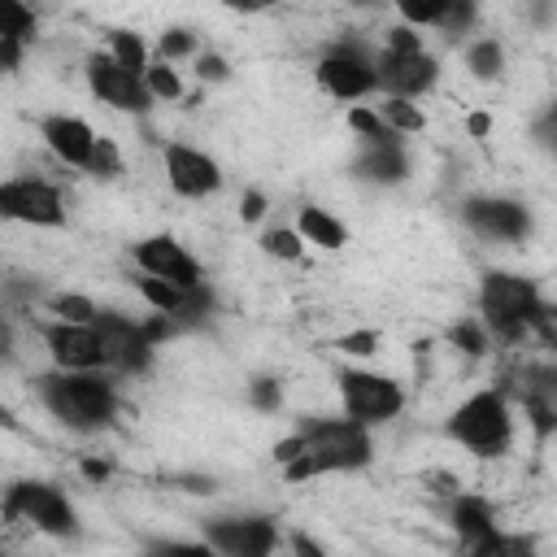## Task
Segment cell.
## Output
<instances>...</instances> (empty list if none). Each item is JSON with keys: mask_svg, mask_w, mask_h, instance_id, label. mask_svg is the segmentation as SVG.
Segmentation results:
<instances>
[{"mask_svg": "<svg viewBox=\"0 0 557 557\" xmlns=\"http://www.w3.org/2000/svg\"><path fill=\"white\" fill-rule=\"evenodd\" d=\"M35 396L39 405L70 431L91 435V431H109L117 418V392L113 383L96 374H70V370H48L35 379Z\"/></svg>", "mask_w": 557, "mask_h": 557, "instance_id": "1", "label": "cell"}, {"mask_svg": "<svg viewBox=\"0 0 557 557\" xmlns=\"http://www.w3.org/2000/svg\"><path fill=\"white\" fill-rule=\"evenodd\" d=\"M444 431H448V440L461 444L470 457H483V461L505 457L509 444H513V409H509L505 387H483V392L466 396V400L448 413Z\"/></svg>", "mask_w": 557, "mask_h": 557, "instance_id": "2", "label": "cell"}, {"mask_svg": "<svg viewBox=\"0 0 557 557\" xmlns=\"http://www.w3.org/2000/svg\"><path fill=\"white\" fill-rule=\"evenodd\" d=\"M540 300L544 296H540L535 278H527V274L483 270V278H479V322L500 344H518L531 331V318H535Z\"/></svg>", "mask_w": 557, "mask_h": 557, "instance_id": "3", "label": "cell"}, {"mask_svg": "<svg viewBox=\"0 0 557 557\" xmlns=\"http://www.w3.org/2000/svg\"><path fill=\"white\" fill-rule=\"evenodd\" d=\"M305 448L318 457L322 474H344V470H361L374 457V440L370 426L352 422V418H300L296 422Z\"/></svg>", "mask_w": 557, "mask_h": 557, "instance_id": "4", "label": "cell"}, {"mask_svg": "<svg viewBox=\"0 0 557 557\" xmlns=\"http://www.w3.org/2000/svg\"><path fill=\"white\" fill-rule=\"evenodd\" d=\"M313 78L326 96L335 100H361L370 91H379V65H374V52L361 44V39H335L322 48L318 65H313Z\"/></svg>", "mask_w": 557, "mask_h": 557, "instance_id": "5", "label": "cell"}, {"mask_svg": "<svg viewBox=\"0 0 557 557\" xmlns=\"http://www.w3.org/2000/svg\"><path fill=\"white\" fill-rule=\"evenodd\" d=\"M4 518L9 522H30L35 531L44 535H57V540H74L78 535V513L70 505V496L52 483H39V479H26V483H13L4 492Z\"/></svg>", "mask_w": 557, "mask_h": 557, "instance_id": "6", "label": "cell"}, {"mask_svg": "<svg viewBox=\"0 0 557 557\" xmlns=\"http://www.w3.org/2000/svg\"><path fill=\"white\" fill-rule=\"evenodd\" d=\"M339 383V400H344V418L361 422V426H383L392 418H400L405 409V387L387 374H374V370H357V366H344L335 374Z\"/></svg>", "mask_w": 557, "mask_h": 557, "instance_id": "7", "label": "cell"}, {"mask_svg": "<svg viewBox=\"0 0 557 557\" xmlns=\"http://www.w3.org/2000/svg\"><path fill=\"white\" fill-rule=\"evenodd\" d=\"M200 535L218 557H278V522L270 513L205 518Z\"/></svg>", "mask_w": 557, "mask_h": 557, "instance_id": "8", "label": "cell"}, {"mask_svg": "<svg viewBox=\"0 0 557 557\" xmlns=\"http://www.w3.org/2000/svg\"><path fill=\"white\" fill-rule=\"evenodd\" d=\"M457 218L479 239H496V244H522L531 235V209L509 196H466L457 205Z\"/></svg>", "mask_w": 557, "mask_h": 557, "instance_id": "9", "label": "cell"}, {"mask_svg": "<svg viewBox=\"0 0 557 557\" xmlns=\"http://www.w3.org/2000/svg\"><path fill=\"white\" fill-rule=\"evenodd\" d=\"M100 331V344H104V366L117 370V374H148L152 370V344L144 335V326L117 309H100V318L91 322Z\"/></svg>", "mask_w": 557, "mask_h": 557, "instance_id": "10", "label": "cell"}, {"mask_svg": "<svg viewBox=\"0 0 557 557\" xmlns=\"http://www.w3.org/2000/svg\"><path fill=\"white\" fill-rule=\"evenodd\" d=\"M39 339L52 357L57 370H70V374H96V370H109L104 366V344H100V331L96 326H78V322H44L39 326Z\"/></svg>", "mask_w": 557, "mask_h": 557, "instance_id": "11", "label": "cell"}, {"mask_svg": "<svg viewBox=\"0 0 557 557\" xmlns=\"http://www.w3.org/2000/svg\"><path fill=\"white\" fill-rule=\"evenodd\" d=\"M87 87H91V96L100 104L122 109V113H148V104H152V91H148L144 74H131L109 52H91L87 57Z\"/></svg>", "mask_w": 557, "mask_h": 557, "instance_id": "12", "label": "cell"}, {"mask_svg": "<svg viewBox=\"0 0 557 557\" xmlns=\"http://www.w3.org/2000/svg\"><path fill=\"white\" fill-rule=\"evenodd\" d=\"M0 213L26 226H65V200L44 178H9L0 187Z\"/></svg>", "mask_w": 557, "mask_h": 557, "instance_id": "13", "label": "cell"}, {"mask_svg": "<svg viewBox=\"0 0 557 557\" xmlns=\"http://www.w3.org/2000/svg\"><path fill=\"white\" fill-rule=\"evenodd\" d=\"M379 87L392 100H418L440 83V61L431 52H374Z\"/></svg>", "mask_w": 557, "mask_h": 557, "instance_id": "14", "label": "cell"}, {"mask_svg": "<svg viewBox=\"0 0 557 557\" xmlns=\"http://www.w3.org/2000/svg\"><path fill=\"white\" fill-rule=\"evenodd\" d=\"M131 261H135L144 274L165 278V283H178V287H200V283H205L200 261H196L174 235H148V239L131 244Z\"/></svg>", "mask_w": 557, "mask_h": 557, "instance_id": "15", "label": "cell"}, {"mask_svg": "<svg viewBox=\"0 0 557 557\" xmlns=\"http://www.w3.org/2000/svg\"><path fill=\"white\" fill-rule=\"evenodd\" d=\"M165 178L178 196L187 200H200V196H213L222 187V165L200 152V148H187V144H165Z\"/></svg>", "mask_w": 557, "mask_h": 557, "instance_id": "16", "label": "cell"}, {"mask_svg": "<svg viewBox=\"0 0 557 557\" xmlns=\"http://www.w3.org/2000/svg\"><path fill=\"white\" fill-rule=\"evenodd\" d=\"M39 139H44V144L52 148V157H61L65 165L87 170L100 135H96L83 117H74V113H48V117H39Z\"/></svg>", "mask_w": 557, "mask_h": 557, "instance_id": "17", "label": "cell"}, {"mask_svg": "<svg viewBox=\"0 0 557 557\" xmlns=\"http://www.w3.org/2000/svg\"><path fill=\"white\" fill-rule=\"evenodd\" d=\"M448 527L461 540V548H470V544L487 540L492 531H500L496 527V505L487 496H479V492H457L448 500Z\"/></svg>", "mask_w": 557, "mask_h": 557, "instance_id": "18", "label": "cell"}, {"mask_svg": "<svg viewBox=\"0 0 557 557\" xmlns=\"http://www.w3.org/2000/svg\"><path fill=\"white\" fill-rule=\"evenodd\" d=\"M357 178L366 183H405L409 178V152L400 144H361V157H357Z\"/></svg>", "mask_w": 557, "mask_h": 557, "instance_id": "19", "label": "cell"}, {"mask_svg": "<svg viewBox=\"0 0 557 557\" xmlns=\"http://www.w3.org/2000/svg\"><path fill=\"white\" fill-rule=\"evenodd\" d=\"M296 231H300L305 244L326 248V252H335V248L348 244V226H344L335 213H326L322 205H305V209L296 213Z\"/></svg>", "mask_w": 557, "mask_h": 557, "instance_id": "20", "label": "cell"}, {"mask_svg": "<svg viewBox=\"0 0 557 557\" xmlns=\"http://www.w3.org/2000/svg\"><path fill=\"white\" fill-rule=\"evenodd\" d=\"M461 557H540L535 531H492L487 540L461 548Z\"/></svg>", "mask_w": 557, "mask_h": 557, "instance_id": "21", "label": "cell"}, {"mask_svg": "<svg viewBox=\"0 0 557 557\" xmlns=\"http://www.w3.org/2000/svg\"><path fill=\"white\" fill-rule=\"evenodd\" d=\"M466 70L474 74V78H500L505 74V48H500V39H492V35H483V39H474V44H466Z\"/></svg>", "mask_w": 557, "mask_h": 557, "instance_id": "22", "label": "cell"}, {"mask_svg": "<svg viewBox=\"0 0 557 557\" xmlns=\"http://www.w3.org/2000/svg\"><path fill=\"white\" fill-rule=\"evenodd\" d=\"M109 57L117 65H126L131 74H144L152 61H148V44L135 35V30H109Z\"/></svg>", "mask_w": 557, "mask_h": 557, "instance_id": "23", "label": "cell"}, {"mask_svg": "<svg viewBox=\"0 0 557 557\" xmlns=\"http://www.w3.org/2000/svg\"><path fill=\"white\" fill-rule=\"evenodd\" d=\"M35 9H26L22 0H4L0 4V39H17V44H30L35 39Z\"/></svg>", "mask_w": 557, "mask_h": 557, "instance_id": "24", "label": "cell"}, {"mask_svg": "<svg viewBox=\"0 0 557 557\" xmlns=\"http://www.w3.org/2000/svg\"><path fill=\"white\" fill-rule=\"evenodd\" d=\"M379 117L396 131V135H418V131H426V117H422V109L413 104V100H383L379 104Z\"/></svg>", "mask_w": 557, "mask_h": 557, "instance_id": "25", "label": "cell"}, {"mask_svg": "<svg viewBox=\"0 0 557 557\" xmlns=\"http://www.w3.org/2000/svg\"><path fill=\"white\" fill-rule=\"evenodd\" d=\"M348 126L361 135V144H400V135H396L374 109H366V104H352V109H348Z\"/></svg>", "mask_w": 557, "mask_h": 557, "instance_id": "26", "label": "cell"}, {"mask_svg": "<svg viewBox=\"0 0 557 557\" xmlns=\"http://www.w3.org/2000/svg\"><path fill=\"white\" fill-rule=\"evenodd\" d=\"M48 309H52L61 322H78V326H91V322L100 318V305H96L91 296H83V292H61V296L48 300Z\"/></svg>", "mask_w": 557, "mask_h": 557, "instance_id": "27", "label": "cell"}, {"mask_svg": "<svg viewBox=\"0 0 557 557\" xmlns=\"http://www.w3.org/2000/svg\"><path fill=\"white\" fill-rule=\"evenodd\" d=\"M448 344H453V348H461L466 357H487L492 335H487V326H483L479 318H461V322H453V326H448Z\"/></svg>", "mask_w": 557, "mask_h": 557, "instance_id": "28", "label": "cell"}, {"mask_svg": "<svg viewBox=\"0 0 557 557\" xmlns=\"http://www.w3.org/2000/svg\"><path fill=\"white\" fill-rule=\"evenodd\" d=\"M261 252L265 257H278V261H300L305 257V239L296 226H270L261 235Z\"/></svg>", "mask_w": 557, "mask_h": 557, "instance_id": "29", "label": "cell"}, {"mask_svg": "<svg viewBox=\"0 0 557 557\" xmlns=\"http://www.w3.org/2000/svg\"><path fill=\"white\" fill-rule=\"evenodd\" d=\"M144 83H148L152 100H178V96H183V78H178V70L165 65V61H152V65L144 70Z\"/></svg>", "mask_w": 557, "mask_h": 557, "instance_id": "30", "label": "cell"}, {"mask_svg": "<svg viewBox=\"0 0 557 557\" xmlns=\"http://www.w3.org/2000/svg\"><path fill=\"white\" fill-rule=\"evenodd\" d=\"M522 413L535 431V440H553L557 435V405L544 396H522Z\"/></svg>", "mask_w": 557, "mask_h": 557, "instance_id": "31", "label": "cell"}, {"mask_svg": "<svg viewBox=\"0 0 557 557\" xmlns=\"http://www.w3.org/2000/svg\"><path fill=\"white\" fill-rule=\"evenodd\" d=\"M139 557H218L205 540H148Z\"/></svg>", "mask_w": 557, "mask_h": 557, "instance_id": "32", "label": "cell"}, {"mask_svg": "<svg viewBox=\"0 0 557 557\" xmlns=\"http://www.w3.org/2000/svg\"><path fill=\"white\" fill-rule=\"evenodd\" d=\"M522 396H544L557 405V366H522Z\"/></svg>", "mask_w": 557, "mask_h": 557, "instance_id": "33", "label": "cell"}, {"mask_svg": "<svg viewBox=\"0 0 557 557\" xmlns=\"http://www.w3.org/2000/svg\"><path fill=\"white\" fill-rule=\"evenodd\" d=\"M531 139H535L540 152H548V157L557 161V100L544 104V109L535 113V122H531Z\"/></svg>", "mask_w": 557, "mask_h": 557, "instance_id": "34", "label": "cell"}, {"mask_svg": "<svg viewBox=\"0 0 557 557\" xmlns=\"http://www.w3.org/2000/svg\"><path fill=\"white\" fill-rule=\"evenodd\" d=\"M444 13H448V0H426V4H418V0H405L400 4V17H405V26H440L444 22Z\"/></svg>", "mask_w": 557, "mask_h": 557, "instance_id": "35", "label": "cell"}, {"mask_svg": "<svg viewBox=\"0 0 557 557\" xmlns=\"http://www.w3.org/2000/svg\"><path fill=\"white\" fill-rule=\"evenodd\" d=\"M196 48V35L187 30V26H170V30H161V39H157V61H178V57H187Z\"/></svg>", "mask_w": 557, "mask_h": 557, "instance_id": "36", "label": "cell"}, {"mask_svg": "<svg viewBox=\"0 0 557 557\" xmlns=\"http://www.w3.org/2000/svg\"><path fill=\"white\" fill-rule=\"evenodd\" d=\"M248 400H252V409L274 413V409L283 405V383H278L274 374H257V379L248 383Z\"/></svg>", "mask_w": 557, "mask_h": 557, "instance_id": "37", "label": "cell"}, {"mask_svg": "<svg viewBox=\"0 0 557 557\" xmlns=\"http://www.w3.org/2000/svg\"><path fill=\"white\" fill-rule=\"evenodd\" d=\"M87 174H96V178H117V174H122V152H117L113 139H104V135L96 139V152H91Z\"/></svg>", "mask_w": 557, "mask_h": 557, "instance_id": "38", "label": "cell"}, {"mask_svg": "<svg viewBox=\"0 0 557 557\" xmlns=\"http://www.w3.org/2000/svg\"><path fill=\"white\" fill-rule=\"evenodd\" d=\"M474 4L470 0H448V13H444V22H440V30L448 35V39H461L470 26H474Z\"/></svg>", "mask_w": 557, "mask_h": 557, "instance_id": "39", "label": "cell"}, {"mask_svg": "<svg viewBox=\"0 0 557 557\" xmlns=\"http://www.w3.org/2000/svg\"><path fill=\"white\" fill-rule=\"evenodd\" d=\"M531 335H535L544 348L557 352V300H540V309H535V318H531Z\"/></svg>", "mask_w": 557, "mask_h": 557, "instance_id": "40", "label": "cell"}, {"mask_svg": "<svg viewBox=\"0 0 557 557\" xmlns=\"http://www.w3.org/2000/svg\"><path fill=\"white\" fill-rule=\"evenodd\" d=\"M335 348L348 352V357H370V352L379 348V331H370V326H366V331H348V335L335 339Z\"/></svg>", "mask_w": 557, "mask_h": 557, "instance_id": "41", "label": "cell"}, {"mask_svg": "<svg viewBox=\"0 0 557 557\" xmlns=\"http://www.w3.org/2000/svg\"><path fill=\"white\" fill-rule=\"evenodd\" d=\"M383 48H387V52H426V44H422V35H418L413 26H405V22L387 30V39H383Z\"/></svg>", "mask_w": 557, "mask_h": 557, "instance_id": "42", "label": "cell"}, {"mask_svg": "<svg viewBox=\"0 0 557 557\" xmlns=\"http://www.w3.org/2000/svg\"><path fill=\"white\" fill-rule=\"evenodd\" d=\"M196 78H200V83H226V78H231L226 57H218V52H200V57H196Z\"/></svg>", "mask_w": 557, "mask_h": 557, "instance_id": "43", "label": "cell"}, {"mask_svg": "<svg viewBox=\"0 0 557 557\" xmlns=\"http://www.w3.org/2000/svg\"><path fill=\"white\" fill-rule=\"evenodd\" d=\"M296 435H300V431H296ZM318 474H322V466H318V457H313L309 448H305L296 461L283 466V479H287V483H305V479H318Z\"/></svg>", "mask_w": 557, "mask_h": 557, "instance_id": "44", "label": "cell"}, {"mask_svg": "<svg viewBox=\"0 0 557 557\" xmlns=\"http://www.w3.org/2000/svg\"><path fill=\"white\" fill-rule=\"evenodd\" d=\"M139 326H144V335H148V344H152V348L183 331V326H178L174 318H165V313H157V318H148V322H139Z\"/></svg>", "mask_w": 557, "mask_h": 557, "instance_id": "45", "label": "cell"}, {"mask_svg": "<svg viewBox=\"0 0 557 557\" xmlns=\"http://www.w3.org/2000/svg\"><path fill=\"white\" fill-rule=\"evenodd\" d=\"M287 548H292V557H326L322 540H313L309 531H292L287 535Z\"/></svg>", "mask_w": 557, "mask_h": 557, "instance_id": "46", "label": "cell"}, {"mask_svg": "<svg viewBox=\"0 0 557 557\" xmlns=\"http://www.w3.org/2000/svg\"><path fill=\"white\" fill-rule=\"evenodd\" d=\"M300 453H305V440H300V435H296V431H292V435H287V440H278V444H274V461H278V470H283V466H287V461H296V457H300Z\"/></svg>", "mask_w": 557, "mask_h": 557, "instance_id": "47", "label": "cell"}, {"mask_svg": "<svg viewBox=\"0 0 557 557\" xmlns=\"http://www.w3.org/2000/svg\"><path fill=\"white\" fill-rule=\"evenodd\" d=\"M261 213H265V196H261L257 187H252V191H244V200H239V218H244V222H257Z\"/></svg>", "mask_w": 557, "mask_h": 557, "instance_id": "48", "label": "cell"}, {"mask_svg": "<svg viewBox=\"0 0 557 557\" xmlns=\"http://www.w3.org/2000/svg\"><path fill=\"white\" fill-rule=\"evenodd\" d=\"M78 470H83V479H87V483H104V479L113 474V466H109V461H100V457H83V461H78Z\"/></svg>", "mask_w": 557, "mask_h": 557, "instance_id": "49", "label": "cell"}, {"mask_svg": "<svg viewBox=\"0 0 557 557\" xmlns=\"http://www.w3.org/2000/svg\"><path fill=\"white\" fill-rule=\"evenodd\" d=\"M22 48H26V44H17V39H0V70L13 74V70L22 65Z\"/></svg>", "mask_w": 557, "mask_h": 557, "instance_id": "50", "label": "cell"}, {"mask_svg": "<svg viewBox=\"0 0 557 557\" xmlns=\"http://www.w3.org/2000/svg\"><path fill=\"white\" fill-rule=\"evenodd\" d=\"M466 131H470L474 139H483V135H492V113H483V109H474V113L466 117Z\"/></svg>", "mask_w": 557, "mask_h": 557, "instance_id": "51", "label": "cell"}]
</instances>
